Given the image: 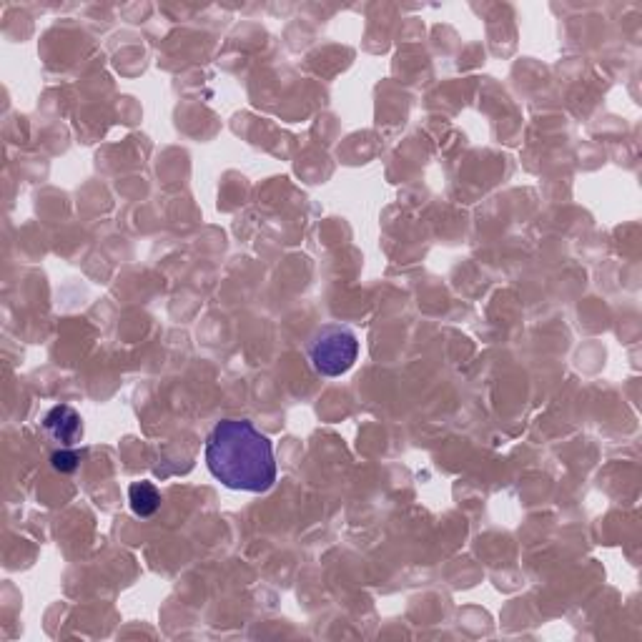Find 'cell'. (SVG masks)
Wrapping results in <instances>:
<instances>
[{
	"mask_svg": "<svg viewBox=\"0 0 642 642\" xmlns=\"http://www.w3.org/2000/svg\"><path fill=\"white\" fill-rule=\"evenodd\" d=\"M306 354L321 377H342L359 357V339L342 324H324L306 342Z\"/></svg>",
	"mask_w": 642,
	"mask_h": 642,
	"instance_id": "7a4b0ae2",
	"label": "cell"
},
{
	"mask_svg": "<svg viewBox=\"0 0 642 642\" xmlns=\"http://www.w3.org/2000/svg\"><path fill=\"white\" fill-rule=\"evenodd\" d=\"M128 500H131L133 512L138 517H151L161 507V492L151 482H136V485L128 487Z\"/></svg>",
	"mask_w": 642,
	"mask_h": 642,
	"instance_id": "277c9868",
	"label": "cell"
},
{
	"mask_svg": "<svg viewBox=\"0 0 642 642\" xmlns=\"http://www.w3.org/2000/svg\"><path fill=\"white\" fill-rule=\"evenodd\" d=\"M206 467L229 490L269 492L276 482L274 444L246 419H221L206 439Z\"/></svg>",
	"mask_w": 642,
	"mask_h": 642,
	"instance_id": "6da1fadb",
	"label": "cell"
},
{
	"mask_svg": "<svg viewBox=\"0 0 642 642\" xmlns=\"http://www.w3.org/2000/svg\"><path fill=\"white\" fill-rule=\"evenodd\" d=\"M43 429H46L48 437L56 439L58 444L71 447V444H76L78 439L83 437L81 414H78L73 407H68V404H58V407H53L51 412L46 414V419H43Z\"/></svg>",
	"mask_w": 642,
	"mask_h": 642,
	"instance_id": "3957f363",
	"label": "cell"
},
{
	"mask_svg": "<svg viewBox=\"0 0 642 642\" xmlns=\"http://www.w3.org/2000/svg\"><path fill=\"white\" fill-rule=\"evenodd\" d=\"M83 454L76 452V449H58V452L51 454V464L56 472H63V474H71L76 472L78 464H81Z\"/></svg>",
	"mask_w": 642,
	"mask_h": 642,
	"instance_id": "5b68a950",
	"label": "cell"
}]
</instances>
